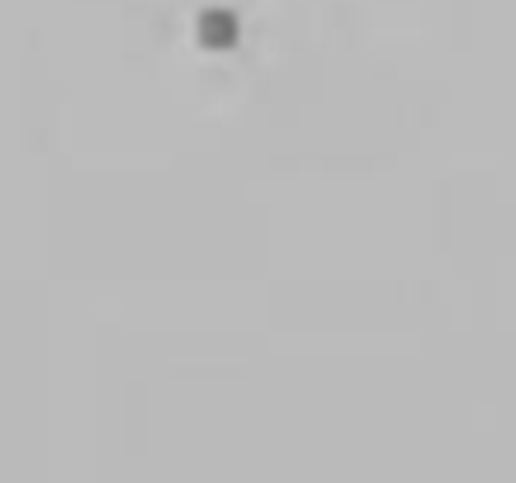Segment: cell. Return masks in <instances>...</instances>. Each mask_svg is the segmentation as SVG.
Masks as SVG:
<instances>
[{"mask_svg":"<svg viewBox=\"0 0 516 483\" xmlns=\"http://www.w3.org/2000/svg\"><path fill=\"white\" fill-rule=\"evenodd\" d=\"M199 38H204V43H232V38H237V19L232 15H223V10H209V15L199 19Z\"/></svg>","mask_w":516,"mask_h":483,"instance_id":"obj_1","label":"cell"}]
</instances>
